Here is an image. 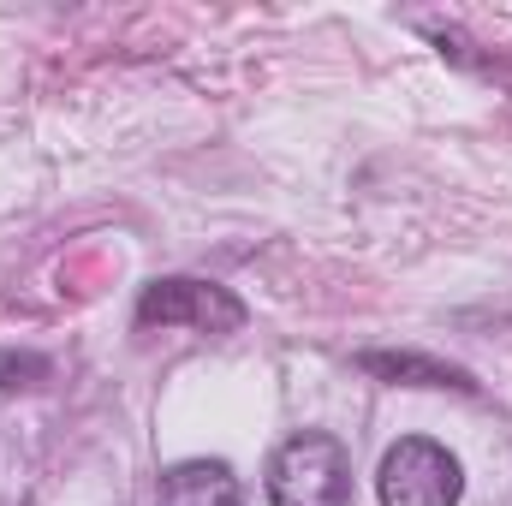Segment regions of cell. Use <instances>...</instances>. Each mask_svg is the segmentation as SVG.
<instances>
[{
	"instance_id": "6da1fadb",
	"label": "cell",
	"mask_w": 512,
	"mask_h": 506,
	"mask_svg": "<svg viewBox=\"0 0 512 506\" xmlns=\"http://www.w3.org/2000/svg\"><path fill=\"white\" fill-rule=\"evenodd\" d=\"M268 501L274 506H352V459L334 435H292L268 465Z\"/></svg>"
},
{
	"instance_id": "7a4b0ae2",
	"label": "cell",
	"mask_w": 512,
	"mask_h": 506,
	"mask_svg": "<svg viewBox=\"0 0 512 506\" xmlns=\"http://www.w3.org/2000/svg\"><path fill=\"white\" fill-rule=\"evenodd\" d=\"M376 495H382V506H459L465 471H459V459L441 441L405 435V441H393L382 453Z\"/></svg>"
},
{
	"instance_id": "3957f363",
	"label": "cell",
	"mask_w": 512,
	"mask_h": 506,
	"mask_svg": "<svg viewBox=\"0 0 512 506\" xmlns=\"http://www.w3.org/2000/svg\"><path fill=\"white\" fill-rule=\"evenodd\" d=\"M137 322L143 328H197V334H233L245 328V304L227 286L209 280H155L137 298Z\"/></svg>"
},
{
	"instance_id": "277c9868",
	"label": "cell",
	"mask_w": 512,
	"mask_h": 506,
	"mask_svg": "<svg viewBox=\"0 0 512 506\" xmlns=\"http://www.w3.org/2000/svg\"><path fill=\"white\" fill-rule=\"evenodd\" d=\"M239 477L221 459H185L161 477V506H239Z\"/></svg>"
},
{
	"instance_id": "5b68a950",
	"label": "cell",
	"mask_w": 512,
	"mask_h": 506,
	"mask_svg": "<svg viewBox=\"0 0 512 506\" xmlns=\"http://www.w3.org/2000/svg\"><path fill=\"white\" fill-rule=\"evenodd\" d=\"M358 364H364L370 376H393V381L405 376L411 387H471V381L459 376V370H447V364H429V358H411V352H405V358H382V352H364Z\"/></svg>"
},
{
	"instance_id": "8992f818",
	"label": "cell",
	"mask_w": 512,
	"mask_h": 506,
	"mask_svg": "<svg viewBox=\"0 0 512 506\" xmlns=\"http://www.w3.org/2000/svg\"><path fill=\"white\" fill-rule=\"evenodd\" d=\"M48 376V358L36 352H0V387H30Z\"/></svg>"
}]
</instances>
